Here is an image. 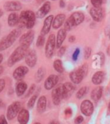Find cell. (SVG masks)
<instances>
[{"mask_svg":"<svg viewBox=\"0 0 110 124\" xmlns=\"http://www.w3.org/2000/svg\"><path fill=\"white\" fill-rule=\"evenodd\" d=\"M29 47L30 46H27V45L21 44L20 46L17 47L14 51V52L10 54V57L8 58V65L9 67H12L15 63L18 62L21 60H23V58L26 57L27 52L29 51L28 50Z\"/></svg>","mask_w":110,"mask_h":124,"instance_id":"6da1fadb","label":"cell"},{"mask_svg":"<svg viewBox=\"0 0 110 124\" xmlns=\"http://www.w3.org/2000/svg\"><path fill=\"white\" fill-rule=\"evenodd\" d=\"M20 33L21 31L20 29H14L10 31L7 36L4 37L0 40V51H5L11 46L20 34Z\"/></svg>","mask_w":110,"mask_h":124,"instance_id":"7a4b0ae2","label":"cell"},{"mask_svg":"<svg viewBox=\"0 0 110 124\" xmlns=\"http://www.w3.org/2000/svg\"><path fill=\"white\" fill-rule=\"evenodd\" d=\"M36 14L31 10H23L20 15V22L28 29H31L35 24Z\"/></svg>","mask_w":110,"mask_h":124,"instance_id":"3957f363","label":"cell"},{"mask_svg":"<svg viewBox=\"0 0 110 124\" xmlns=\"http://www.w3.org/2000/svg\"><path fill=\"white\" fill-rule=\"evenodd\" d=\"M88 72V65L84 64L77 70H75L70 74V78L73 83L79 84L82 82V79Z\"/></svg>","mask_w":110,"mask_h":124,"instance_id":"277c9868","label":"cell"},{"mask_svg":"<svg viewBox=\"0 0 110 124\" xmlns=\"http://www.w3.org/2000/svg\"><path fill=\"white\" fill-rule=\"evenodd\" d=\"M21 103L18 101L10 104L7 110V118L9 120L14 119L19 114L20 111L21 110Z\"/></svg>","mask_w":110,"mask_h":124,"instance_id":"5b68a950","label":"cell"},{"mask_svg":"<svg viewBox=\"0 0 110 124\" xmlns=\"http://www.w3.org/2000/svg\"><path fill=\"white\" fill-rule=\"evenodd\" d=\"M56 47V37L54 34H51L46 44L45 47V54L47 58H51L53 55L55 48Z\"/></svg>","mask_w":110,"mask_h":124,"instance_id":"8992f818","label":"cell"},{"mask_svg":"<svg viewBox=\"0 0 110 124\" xmlns=\"http://www.w3.org/2000/svg\"><path fill=\"white\" fill-rule=\"evenodd\" d=\"M90 15L96 22H100L104 17V10L100 8L93 7L90 10Z\"/></svg>","mask_w":110,"mask_h":124,"instance_id":"52a82bcc","label":"cell"},{"mask_svg":"<svg viewBox=\"0 0 110 124\" xmlns=\"http://www.w3.org/2000/svg\"><path fill=\"white\" fill-rule=\"evenodd\" d=\"M37 54L35 52V51L34 50H31L27 52L26 57H25V61L26 65L30 67V68H33L37 63Z\"/></svg>","mask_w":110,"mask_h":124,"instance_id":"ba28073f","label":"cell"},{"mask_svg":"<svg viewBox=\"0 0 110 124\" xmlns=\"http://www.w3.org/2000/svg\"><path fill=\"white\" fill-rule=\"evenodd\" d=\"M29 72V69L26 66H19L18 68L14 71L13 72V77L16 80H21L24 78V77L26 75V74Z\"/></svg>","mask_w":110,"mask_h":124,"instance_id":"9c48e42d","label":"cell"},{"mask_svg":"<svg viewBox=\"0 0 110 124\" xmlns=\"http://www.w3.org/2000/svg\"><path fill=\"white\" fill-rule=\"evenodd\" d=\"M81 111L85 116H90L94 111V106L89 100H84L80 106Z\"/></svg>","mask_w":110,"mask_h":124,"instance_id":"30bf717a","label":"cell"},{"mask_svg":"<svg viewBox=\"0 0 110 124\" xmlns=\"http://www.w3.org/2000/svg\"><path fill=\"white\" fill-rule=\"evenodd\" d=\"M35 37V33L34 31H29V32L25 33L24 34H23L20 37V44H24V45H27V46H31V44L34 39Z\"/></svg>","mask_w":110,"mask_h":124,"instance_id":"8fae6325","label":"cell"},{"mask_svg":"<svg viewBox=\"0 0 110 124\" xmlns=\"http://www.w3.org/2000/svg\"><path fill=\"white\" fill-rule=\"evenodd\" d=\"M52 22H53V16L52 15H50L45 19L44 22H43V28H42L41 31H40L41 35L45 36L50 32L51 26L52 25Z\"/></svg>","mask_w":110,"mask_h":124,"instance_id":"7c38bea8","label":"cell"},{"mask_svg":"<svg viewBox=\"0 0 110 124\" xmlns=\"http://www.w3.org/2000/svg\"><path fill=\"white\" fill-rule=\"evenodd\" d=\"M52 98L53 103L56 106H58L60 104L61 99H63L62 94H61V85L52 90Z\"/></svg>","mask_w":110,"mask_h":124,"instance_id":"4fadbf2b","label":"cell"},{"mask_svg":"<svg viewBox=\"0 0 110 124\" xmlns=\"http://www.w3.org/2000/svg\"><path fill=\"white\" fill-rule=\"evenodd\" d=\"M73 90H74V87L70 83H65L64 84L61 85L62 98L63 99L68 98L71 95Z\"/></svg>","mask_w":110,"mask_h":124,"instance_id":"5bb4252c","label":"cell"},{"mask_svg":"<svg viewBox=\"0 0 110 124\" xmlns=\"http://www.w3.org/2000/svg\"><path fill=\"white\" fill-rule=\"evenodd\" d=\"M3 7L6 11H17L22 8V5L18 1H9L5 2Z\"/></svg>","mask_w":110,"mask_h":124,"instance_id":"9a60e30c","label":"cell"},{"mask_svg":"<svg viewBox=\"0 0 110 124\" xmlns=\"http://www.w3.org/2000/svg\"><path fill=\"white\" fill-rule=\"evenodd\" d=\"M58 82H59V77H58V76L55 75V74L50 75L47 78V80H45L44 88L47 90H50V89H52V88H54L55 86L56 85Z\"/></svg>","mask_w":110,"mask_h":124,"instance_id":"2e32d148","label":"cell"},{"mask_svg":"<svg viewBox=\"0 0 110 124\" xmlns=\"http://www.w3.org/2000/svg\"><path fill=\"white\" fill-rule=\"evenodd\" d=\"M51 5L50 2H46L45 3H43V5L39 8V10L37 11L36 13V17L41 19L44 17L50 10Z\"/></svg>","mask_w":110,"mask_h":124,"instance_id":"e0dca14e","label":"cell"},{"mask_svg":"<svg viewBox=\"0 0 110 124\" xmlns=\"http://www.w3.org/2000/svg\"><path fill=\"white\" fill-rule=\"evenodd\" d=\"M29 120V112L28 110L21 109L17 115V120L20 124H27Z\"/></svg>","mask_w":110,"mask_h":124,"instance_id":"ac0fdd59","label":"cell"},{"mask_svg":"<svg viewBox=\"0 0 110 124\" xmlns=\"http://www.w3.org/2000/svg\"><path fill=\"white\" fill-rule=\"evenodd\" d=\"M65 21V15L63 14H58L56 17L53 19L52 22V27L54 29L59 28Z\"/></svg>","mask_w":110,"mask_h":124,"instance_id":"d6986e66","label":"cell"},{"mask_svg":"<svg viewBox=\"0 0 110 124\" xmlns=\"http://www.w3.org/2000/svg\"><path fill=\"white\" fill-rule=\"evenodd\" d=\"M66 36H67V31L64 28L60 29L58 32L57 37H56V48L61 47V45L64 41Z\"/></svg>","mask_w":110,"mask_h":124,"instance_id":"ffe728a7","label":"cell"},{"mask_svg":"<svg viewBox=\"0 0 110 124\" xmlns=\"http://www.w3.org/2000/svg\"><path fill=\"white\" fill-rule=\"evenodd\" d=\"M20 22V16L17 13H10L8 17V24L10 27H14Z\"/></svg>","mask_w":110,"mask_h":124,"instance_id":"44dd1931","label":"cell"},{"mask_svg":"<svg viewBox=\"0 0 110 124\" xmlns=\"http://www.w3.org/2000/svg\"><path fill=\"white\" fill-rule=\"evenodd\" d=\"M27 89V84L23 81H20L16 86V94L17 96H23Z\"/></svg>","mask_w":110,"mask_h":124,"instance_id":"7402d4cb","label":"cell"},{"mask_svg":"<svg viewBox=\"0 0 110 124\" xmlns=\"http://www.w3.org/2000/svg\"><path fill=\"white\" fill-rule=\"evenodd\" d=\"M70 17L73 20L75 26L79 25L80 24H81L82 22L84 21V19H85V16L82 12H75L70 16Z\"/></svg>","mask_w":110,"mask_h":124,"instance_id":"603a6c76","label":"cell"},{"mask_svg":"<svg viewBox=\"0 0 110 124\" xmlns=\"http://www.w3.org/2000/svg\"><path fill=\"white\" fill-rule=\"evenodd\" d=\"M47 108V98L45 96H41L38 100V104H37V109L38 112L42 113Z\"/></svg>","mask_w":110,"mask_h":124,"instance_id":"cb8c5ba5","label":"cell"},{"mask_svg":"<svg viewBox=\"0 0 110 124\" xmlns=\"http://www.w3.org/2000/svg\"><path fill=\"white\" fill-rule=\"evenodd\" d=\"M102 94H103V88L101 86H97L92 91L91 97L94 102H97L100 99Z\"/></svg>","mask_w":110,"mask_h":124,"instance_id":"d4e9b609","label":"cell"},{"mask_svg":"<svg viewBox=\"0 0 110 124\" xmlns=\"http://www.w3.org/2000/svg\"><path fill=\"white\" fill-rule=\"evenodd\" d=\"M104 76H105V74L103 71L96 72L92 77L93 83L94 85H100V83H102L104 80Z\"/></svg>","mask_w":110,"mask_h":124,"instance_id":"484cf974","label":"cell"},{"mask_svg":"<svg viewBox=\"0 0 110 124\" xmlns=\"http://www.w3.org/2000/svg\"><path fill=\"white\" fill-rule=\"evenodd\" d=\"M53 67H54V69L59 73H62L64 71V67L62 65V62L60 60H56L54 61Z\"/></svg>","mask_w":110,"mask_h":124,"instance_id":"4316f807","label":"cell"},{"mask_svg":"<svg viewBox=\"0 0 110 124\" xmlns=\"http://www.w3.org/2000/svg\"><path fill=\"white\" fill-rule=\"evenodd\" d=\"M44 75H45V69H43V68H40V69L38 70L36 75H35L36 82H38V83L40 82L43 80V78L44 77Z\"/></svg>","mask_w":110,"mask_h":124,"instance_id":"83f0119b","label":"cell"},{"mask_svg":"<svg viewBox=\"0 0 110 124\" xmlns=\"http://www.w3.org/2000/svg\"><path fill=\"white\" fill-rule=\"evenodd\" d=\"M74 26H75V24H74V22H73V20L70 16L67 20L65 21V22H64V29L66 31H70Z\"/></svg>","mask_w":110,"mask_h":124,"instance_id":"f1b7e54d","label":"cell"},{"mask_svg":"<svg viewBox=\"0 0 110 124\" xmlns=\"http://www.w3.org/2000/svg\"><path fill=\"white\" fill-rule=\"evenodd\" d=\"M37 98H38V96L37 94L35 95H33L29 100V102L27 103V106L29 109L32 108L33 107H34L35 104V102H36V100H37Z\"/></svg>","mask_w":110,"mask_h":124,"instance_id":"f546056e","label":"cell"},{"mask_svg":"<svg viewBox=\"0 0 110 124\" xmlns=\"http://www.w3.org/2000/svg\"><path fill=\"white\" fill-rule=\"evenodd\" d=\"M86 92H87V88L86 87L81 88L79 90V92L76 93V97H77L78 99H81L82 97H84V95L86 94Z\"/></svg>","mask_w":110,"mask_h":124,"instance_id":"4dcf8cb0","label":"cell"},{"mask_svg":"<svg viewBox=\"0 0 110 124\" xmlns=\"http://www.w3.org/2000/svg\"><path fill=\"white\" fill-rule=\"evenodd\" d=\"M44 42H45V38H44V36L43 35H40L37 39V42H36V45L38 47H41L43 46V45H44Z\"/></svg>","mask_w":110,"mask_h":124,"instance_id":"1f68e13d","label":"cell"},{"mask_svg":"<svg viewBox=\"0 0 110 124\" xmlns=\"http://www.w3.org/2000/svg\"><path fill=\"white\" fill-rule=\"evenodd\" d=\"M91 2L93 7L100 8L103 4V0H91Z\"/></svg>","mask_w":110,"mask_h":124,"instance_id":"d6a6232c","label":"cell"},{"mask_svg":"<svg viewBox=\"0 0 110 124\" xmlns=\"http://www.w3.org/2000/svg\"><path fill=\"white\" fill-rule=\"evenodd\" d=\"M35 88H36V86H35V84H32L31 86H30V88H29V92H28V93L26 94V97H30L33 93L35 92Z\"/></svg>","mask_w":110,"mask_h":124,"instance_id":"836d02e7","label":"cell"},{"mask_svg":"<svg viewBox=\"0 0 110 124\" xmlns=\"http://www.w3.org/2000/svg\"><path fill=\"white\" fill-rule=\"evenodd\" d=\"M91 48L89 47H87L85 48V59H89V57L91 56Z\"/></svg>","mask_w":110,"mask_h":124,"instance_id":"e575fe53","label":"cell"},{"mask_svg":"<svg viewBox=\"0 0 110 124\" xmlns=\"http://www.w3.org/2000/svg\"><path fill=\"white\" fill-rule=\"evenodd\" d=\"M80 50L79 48H76V51L73 52V56H72V59H73V61H76V60H77L78 56H79V54H80Z\"/></svg>","mask_w":110,"mask_h":124,"instance_id":"d590c367","label":"cell"},{"mask_svg":"<svg viewBox=\"0 0 110 124\" xmlns=\"http://www.w3.org/2000/svg\"><path fill=\"white\" fill-rule=\"evenodd\" d=\"M65 50H66V48L65 47L61 46V47L59 48V50L58 51V56H59V57H61L62 56L64 55V54L65 53Z\"/></svg>","mask_w":110,"mask_h":124,"instance_id":"8d00e7d4","label":"cell"},{"mask_svg":"<svg viewBox=\"0 0 110 124\" xmlns=\"http://www.w3.org/2000/svg\"><path fill=\"white\" fill-rule=\"evenodd\" d=\"M5 86V80L4 79H0V93L2 92Z\"/></svg>","mask_w":110,"mask_h":124,"instance_id":"74e56055","label":"cell"},{"mask_svg":"<svg viewBox=\"0 0 110 124\" xmlns=\"http://www.w3.org/2000/svg\"><path fill=\"white\" fill-rule=\"evenodd\" d=\"M83 117L82 116H78L76 117V119H75V123L76 124H80L82 122H83Z\"/></svg>","mask_w":110,"mask_h":124,"instance_id":"f35d334b","label":"cell"},{"mask_svg":"<svg viewBox=\"0 0 110 124\" xmlns=\"http://www.w3.org/2000/svg\"><path fill=\"white\" fill-rule=\"evenodd\" d=\"M64 114L67 117H70L72 115V110L68 108H66L65 111H64Z\"/></svg>","mask_w":110,"mask_h":124,"instance_id":"ab89813d","label":"cell"},{"mask_svg":"<svg viewBox=\"0 0 110 124\" xmlns=\"http://www.w3.org/2000/svg\"><path fill=\"white\" fill-rule=\"evenodd\" d=\"M0 124H8L7 120L4 115L0 116Z\"/></svg>","mask_w":110,"mask_h":124,"instance_id":"60d3db41","label":"cell"},{"mask_svg":"<svg viewBox=\"0 0 110 124\" xmlns=\"http://www.w3.org/2000/svg\"><path fill=\"white\" fill-rule=\"evenodd\" d=\"M60 7L61 8H64V6H65V4H64V0H61L60 1Z\"/></svg>","mask_w":110,"mask_h":124,"instance_id":"b9f144b4","label":"cell"},{"mask_svg":"<svg viewBox=\"0 0 110 124\" xmlns=\"http://www.w3.org/2000/svg\"><path fill=\"white\" fill-rule=\"evenodd\" d=\"M74 41H75V37H73V36L70 37V38H69V42H74Z\"/></svg>","mask_w":110,"mask_h":124,"instance_id":"7bdbcfd3","label":"cell"},{"mask_svg":"<svg viewBox=\"0 0 110 124\" xmlns=\"http://www.w3.org/2000/svg\"><path fill=\"white\" fill-rule=\"evenodd\" d=\"M49 124H60L58 121H56V120H52L51 121Z\"/></svg>","mask_w":110,"mask_h":124,"instance_id":"ee69618b","label":"cell"},{"mask_svg":"<svg viewBox=\"0 0 110 124\" xmlns=\"http://www.w3.org/2000/svg\"><path fill=\"white\" fill-rule=\"evenodd\" d=\"M4 71V69L2 66H0V74H2V72Z\"/></svg>","mask_w":110,"mask_h":124,"instance_id":"f6af8a7d","label":"cell"},{"mask_svg":"<svg viewBox=\"0 0 110 124\" xmlns=\"http://www.w3.org/2000/svg\"><path fill=\"white\" fill-rule=\"evenodd\" d=\"M37 1V2L38 3V4H40V3H42V2H43L45 1V0H36Z\"/></svg>","mask_w":110,"mask_h":124,"instance_id":"bcb514c9","label":"cell"},{"mask_svg":"<svg viewBox=\"0 0 110 124\" xmlns=\"http://www.w3.org/2000/svg\"><path fill=\"white\" fill-rule=\"evenodd\" d=\"M2 60H3V56L2 54H0V63L2 62Z\"/></svg>","mask_w":110,"mask_h":124,"instance_id":"7dc6e473","label":"cell"},{"mask_svg":"<svg viewBox=\"0 0 110 124\" xmlns=\"http://www.w3.org/2000/svg\"><path fill=\"white\" fill-rule=\"evenodd\" d=\"M107 54L110 56V46H109L107 48Z\"/></svg>","mask_w":110,"mask_h":124,"instance_id":"c3c4849f","label":"cell"},{"mask_svg":"<svg viewBox=\"0 0 110 124\" xmlns=\"http://www.w3.org/2000/svg\"><path fill=\"white\" fill-rule=\"evenodd\" d=\"M2 15H3V11L2 9H0V17L2 16Z\"/></svg>","mask_w":110,"mask_h":124,"instance_id":"681fc988","label":"cell"},{"mask_svg":"<svg viewBox=\"0 0 110 124\" xmlns=\"http://www.w3.org/2000/svg\"><path fill=\"white\" fill-rule=\"evenodd\" d=\"M2 106H3V102L1 100H0V107H2Z\"/></svg>","mask_w":110,"mask_h":124,"instance_id":"f907efd6","label":"cell"},{"mask_svg":"<svg viewBox=\"0 0 110 124\" xmlns=\"http://www.w3.org/2000/svg\"><path fill=\"white\" fill-rule=\"evenodd\" d=\"M109 37L110 39V29H109Z\"/></svg>","mask_w":110,"mask_h":124,"instance_id":"816d5d0a","label":"cell"},{"mask_svg":"<svg viewBox=\"0 0 110 124\" xmlns=\"http://www.w3.org/2000/svg\"><path fill=\"white\" fill-rule=\"evenodd\" d=\"M34 124H40V123H38V122H37V123H35Z\"/></svg>","mask_w":110,"mask_h":124,"instance_id":"f5cc1de1","label":"cell"},{"mask_svg":"<svg viewBox=\"0 0 110 124\" xmlns=\"http://www.w3.org/2000/svg\"><path fill=\"white\" fill-rule=\"evenodd\" d=\"M109 110H110V103H109Z\"/></svg>","mask_w":110,"mask_h":124,"instance_id":"db71d44e","label":"cell"},{"mask_svg":"<svg viewBox=\"0 0 110 124\" xmlns=\"http://www.w3.org/2000/svg\"><path fill=\"white\" fill-rule=\"evenodd\" d=\"M53 1H55V0H53Z\"/></svg>","mask_w":110,"mask_h":124,"instance_id":"11a10c76","label":"cell"}]
</instances>
